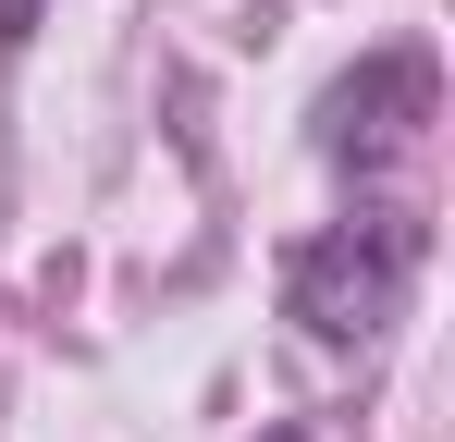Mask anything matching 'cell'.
<instances>
[{"label": "cell", "mask_w": 455, "mask_h": 442, "mask_svg": "<svg viewBox=\"0 0 455 442\" xmlns=\"http://www.w3.org/2000/svg\"><path fill=\"white\" fill-rule=\"evenodd\" d=\"M419 123H431V62H419V50H381V62H357L320 99V147H332V160H394Z\"/></svg>", "instance_id": "7a4b0ae2"}, {"label": "cell", "mask_w": 455, "mask_h": 442, "mask_svg": "<svg viewBox=\"0 0 455 442\" xmlns=\"http://www.w3.org/2000/svg\"><path fill=\"white\" fill-rule=\"evenodd\" d=\"M37 12H50V0H0V50H25V37H37Z\"/></svg>", "instance_id": "3957f363"}, {"label": "cell", "mask_w": 455, "mask_h": 442, "mask_svg": "<svg viewBox=\"0 0 455 442\" xmlns=\"http://www.w3.org/2000/svg\"><path fill=\"white\" fill-rule=\"evenodd\" d=\"M419 258H431V233H419L406 209L332 221V233H307L296 258H283V320H296L307 344H370L381 320L406 307Z\"/></svg>", "instance_id": "6da1fadb"}]
</instances>
